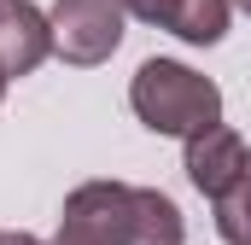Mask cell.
I'll use <instances>...</instances> for the list:
<instances>
[{"label": "cell", "instance_id": "obj_1", "mask_svg": "<svg viewBox=\"0 0 251 245\" xmlns=\"http://www.w3.org/2000/svg\"><path fill=\"white\" fill-rule=\"evenodd\" d=\"M128 105L152 134H181L187 140L199 128L222 122V88L176 59H146L128 82Z\"/></svg>", "mask_w": 251, "mask_h": 245}, {"label": "cell", "instance_id": "obj_2", "mask_svg": "<svg viewBox=\"0 0 251 245\" xmlns=\"http://www.w3.org/2000/svg\"><path fill=\"white\" fill-rule=\"evenodd\" d=\"M53 53L64 64H105L123 47V0H59L53 12Z\"/></svg>", "mask_w": 251, "mask_h": 245}, {"label": "cell", "instance_id": "obj_3", "mask_svg": "<svg viewBox=\"0 0 251 245\" xmlns=\"http://www.w3.org/2000/svg\"><path fill=\"white\" fill-rule=\"evenodd\" d=\"M134 216H140V187L128 181H82L64 198L59 228L82 234L94 245H128L134 240Z\"/></svg>", "mask_w": 251, "mask_h": 245}, {"label": "cell", "instance_id": "obj_4", "mask_svg": "<svg viewBox=\"0 0 251 245\" xmlns=\"http://www.w3.org/2000/svg\"><path fill=\"white\" fill-rule=\"evenodd\" d=\"M251 152L246 140L228 128V122H210V128H199L187 134V181L204 193V198H216V193H228V187L246 175Z\"/></svg>", "mask_w": 251, "mask_h": 245}, {"label": "cell", "instance_id": "obj_5", "mask_svg": "<svg viewBox=\"0 0 251 245\" xmlns=\"http://www.w3.org/2000/svg\"><path fill=\"white\" fill-rule=\"evenodd\" d=\"M123 12L158 24V29H170V35H181L193 47H216L228 35V12L234 6L228 0H123Z\"/></svg>", "mask_w": 251, "mask_h": 245}, {"label": "cell", "instance_id": "obj_6", "mask_svg": "<svg viewBox=\"0 0 251 245\" xmlns=\"http://www.w3.org/2000/svg\"><path fill=\"white\" fill-rule=\"evenodd\" d=\"M53 53V18L29 0H0V70L29 76Z\"/></svg>", "mask_w": 251, "mask_h": 245}, {"label": "cell", "instance_id": "obj_7", "mask_svg": "<svg viewBox=\"0 0 251 245\" xmlns=\"http://www.w3.org/2000/svg\"><path fill=\"white\" fill-rule=\"evenodd\" d=\"M181 234H187V222H181L176 198L158 193V187H140V216H134L128 245H181Z\"/></svg>", "mask_w": 251, "mask_h": 245}, {"label": "cell", "instance_id": "obj_8", "mask_svg": "<svg viewBox=\"0 0 251 245\" xmlns=\"http://www.w3.org/2000/svg\"><path fill=\"white\" fill-rule=\"evenodd\" d=\"M210 204H216V234L228 245H251V170L228 193H216Z\"/></svg>", "mask_w": 251, "mask_h": 245}, {"label": "cell", "instance_id": "obj_9", "mask_svg": "<svg viewBox=\"0 0 251 245\" xmlns=\"http://www.w3.org/2000/svg\"><path fill=\"white\" fill-rule=\"evenodd\" d=\"M0 245H41V240H35V234H6V228H0Z\"/></svg>", "mask_w": 251, "mask_h": 245}, {"label": "cell", "instance_id": "obj_10", "mask_svg": "<svg viewBox=\"0 0 251 245\" xmlns=\"http://www.w3.org/2000/svg\"><path fill=\"white\" fill-rule=\"evenodd\" d=\"M53 245H94V240H82V234H70V228H59V240Z\"/></svg>", "mask_w": 251, "mask_h": 245}, {"label": "cell", "instance_id": "obj_11", "mask_svg": "<svg viewBox=\"0 0 251 245\" xmlns=\"http://www.w3.org/2000/svg\"><path fill=\"white\" fill-rule=\"evenodd\" d=\"M6 82H12V76H6V70H0V99H6Z\"/></svg>", "mask_w": 251, "mask_h": 245}, {"label": "cell", "instance_id": "obj_12", "mask_svg": "<svg viewBox=\"0 0 251 245\" xmlns=\"http://www.w3.org/2000/svg\"><path fill=\"white\" fill-rule=\"evenodd\" d=\"M240 12H246V18H251V0H240Z\"/></svg>", "mask_w": 251, "mask_h": 245}, {"label": "cell", "instance_id": "obj_13", "mask_svg": "<svg viewBox=\"0 0 251 245\" xmlns=\"http://www.w3.org/2000/svg\"><path fill=\"white\" fill-rule=\"evenodd\" d=\"M246 170H251V164H246Z\"/></svg>", "mask_w": 251, "mask_h": 245}]
</instances>
